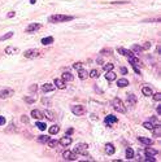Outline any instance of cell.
Here are the masks:
<instances>
[{"label":"cell","mask_w":161,"mask_h":162,"mask_svg":"<svg viewBox=\"0 0 161 162\" xmlns=\"http://www.w3.org/2000/svg\"><path fill=\"white\" fill-rule=\"evenodd\" d=\"M73 17L71 16H65V15H53L49 17V22L52 24H60V22H66V21H71Z\"/></svg>","instance_id":"obj_1"},{"label":"cell","mask_w":161,"mask_h":162,"mask_svg":"<svg viewBox=\"0 0 161 162\" xmlns=\"http://www.w3.org/2000/svg\"><path fill=\"white\" fill-rule=\"evenodd\" d=\"M112 105H113V108H115V110H117L118 113H126V107L124 105V102L121 101L118 97H116V99H113V101H112Z\"/></svg>","instance_id":"obj_2"},{"label":"cell","mask_w":161,"mask_h":162,"mask_svg":"<svg viewBox=\"0 0 161 162\" xmlns=\"http://www.w3.org/2000/svg\"><path fill=\"white\" fill-rule=\"evenodd\" d=\"M87 148H88V145H87V144H83V143L77 144V145H76V148H74V152H76L77 154H82V156H85L86 153H87Z\"/></svg>","instance_id":"obj_3"},{"label":"cell","mask_w":161,"mask_h":162,"mask_svg":"<svg viewBox=\"0 0 161 162\" xmlns=\"http://www.w3.org/2000/svg\"><path fill=\"white\" fill-rule=\"evenodd\" d=\"M25 57L26 58H35V57H39L40 56V51L39 49H27V51H25Z\"/></svg>","instance_id":"obj_4"},{"label":"cell","mask_w":161,"mask_h":162,"mask_svg":"<svg viewBox=\"0 0 161 162\" xmlns=\"http://www.w3.org/2000/svg\"><path fill=\"white\" fill-rule=\"evenodd\" d=\"M71 111H73V114H76V116H83V114L86 113V108L83 107V105H73V107H71Z\"/></svg>","instance_id":"obj_5"},{"label":"cell","mask_w":161,"mask_h":162,"mask_svg":"<svg viewBox=\"0 0 161 162\" xmlns=\"http://www.w3.org/2000/svg\"><path fill=\"white\" fill-rule=\"evenodd\" d=\"M13 93H15V91L12 88H3V90H0V99H8Z\"/></svg>","instance_id":"obj_6"},{"label":"cell","mask_w":161,"mask_h":162,"mask_svg":"<svg viewBox=\"0 0 161 162\" xmlns=\"http://www.w3.org/2000/svg\"><path fill=\"white\" fill-rule=\"evenodd\" d=\"M64 158L68 161H77L78 160V157H77V153L76 152H70V150H66V152H64Z\"/></svg>","instance_id":"obj_7"},{"label":"cell","mask_w":161,"mask_h":162,"mask_svg":"<svg viewBox=\"0 0 161 162\" xmlns=\"http://www.w3.org/2000/svg\"><path fill=\"white\" fill-rule=\"evenodd\" d=\"M40 27H42L40 24H30L29 26L26 27V33H34V31H37V30H39Z\"/></svg>","instance_id":"obj_8"},{"label":"cell","mask_w":161,"mask_h":162,"mask_svg":"<svg viewBox=\"0 0 161 162\" xmlns=\"http://www.w3.org/2000/svg\"><path fill=\"white\" fill-rule=\"evenodd\" d=\"M31 117L35 119H42V118H44V114H43V111L38 110V109H34V110H31Z\"/></svg>","instance_id":"obj_9"},{"label":"cell","mask_w":161,"mask_h":162,"mask_svg":"<svg viewBox=\"0 0 161 162\" xmlns=\"http://www.w3.org/2000/svg\"><path fill=\"white\" fill-rule=\"evenodd\" d=\"M127 104H129L130 107H134V105L137 104V96L133 93L127 95Z\"/></svg>","instance_id":"obj_10"},{"label":"cell","mask_w":161,"mask_h":162,"mask_svg":"<svg viewBox=\"0 0 161 162\" xmlns=\"http://www.w3.org/2000/svg\"><path fill=\"white\" fill-rule=\"evenodd\" d=\"M60 144L62 145V147H68V145L71 144V138L70 136H64V138L60 140Z\"/></svg>","instance_id":"obj_11"},{"label":"cell","mask_w":161,"mask_h":162,"mask_svg":"<svg viewBox=\"0 0 161 162\" xmlns=\"http://www.w3.org/2000/svg\"><path fill=\"white\" fill-rule=\"evenodd\" d=\"M129 62L133 66H138V65H140V61H139V58H137L134 55L129 56Z\"/></svg>","instance_id":"obj_12"},{"label":"cell","mask_w":161,"mask_h":162,"mask_svg":"<svg viewBox=\"0 0 161 162\" xmlns=\"http://www.w3.org/2000/svg\"><path fill=\"white\" fill-rule=\"evenodd\" d=\"M118 119H117V117H115V116H108V117H105V123L109 126V125H112V123H116Z\"/></svg>","instance_id":"obj_13"},{"label":"cell","mask_w":161,"mask_h":162,"mask_svg":"<svg viewBox=\"0 0 161 162\" xmlns=\"http://www.w3.org/2000/svg\"><path fill=\"white\" fill-rule=\"evenodd\" d=\"M105 152H107V154L108 156H112L113 153H115V145L113 144H107L105 145Z\"/></svg>","instance_id":"obj_14"},{"label":"cell","mask_w":161,"mask_h":162,"mask_svg":"<svg viewBox=\"0 0 161 162\" xmlns=\"http://www.w3.org/2000/svg\"><path fill=\"white\" fill-rule=\"evenodd\" d=\"M118 53H121V55H124V56H126V57H129V56H131V55H134L131 51H129V49H126V48H124V47H120L118 48Z\"/></svg>","instance_id":"obj_15"},{"label":"cell","mask_w":161,"mask_h":162,"mask_svg":"<svg viewBox=\"0 0 161 162\" xmlns=\"http://www.w3.org/2000/svg\"><path fill=\"white\" fill-rule=\"evenodd\" d=\"M43 91L44 92H51V91H53L55 88H56V86H53V84H51V83H46V84H43Z\"/></svg>","instance_id":"obj_16"},{"label":"cell","mask_w":161,"mask_h":162,"mask_svg":"<svg viewBox=\"0 0 161 162\" xmlns=\"http://www.w3.org/2000/svg\"><path fill=\"white\" fill-rule=\"evenodd\" d=\"M139 139V141L140 143H143V144H146V145H151L152 143H153V140H152V139H149V138H144V136H140V138H138Z\"/></svg>","instance_id":"obj_17"},{"label":"cell","mask_w":161,"mask_h":162,"mask_svg":"<svg viewBox=\"0 0 161 162\" xmlns=\"http://www.w3.org/2000/svg\"><path fill=\"white\" fill-rule=\"evenodd\" d=\"M74 79L73 74H70V73H64L62 74V80L64 82H71V80Z\"/></svg>","instance_id":"obj_18"},{"label":"cell","mask_w":161,"mask_h":162,"mask_svg":"<svg viewBox=\"0 0 161 162\" xmlns=\"http://www.w3.org/2000/svg\"><path fill=\"white\" fill-rule=\"evenodd\" d=\"M55 86H56L57 88H60V90H64L65 88V82H64L62 79H55Z\"/></svg>","instance_id":"obj_19"},{"label":"cell","mask_w":161,"mask_h":162,"mask_svg":"<svg viewBox=\"0 0 161 162\" xmlns=\"http://www.w3.org/2000/svg\"><path fill=\"white\" fill-rule=\"evenodd\" d=\"M152 131H153V136H155V138H160V135H161V126L156 125V126H153Z\"/></svg>","instance_id":"obj_20"},{"label":"cell","mask_w":161,"mask_h":162,"mask_svg":"<svg viewBox=\"0 0 161 162\" xmlns=\"http://www.w3.org/2000/svg\"><path fill=\"white\" fill-rule=\"evenodd\" d=\"M144 153H146V156H156L157 153H159V150H157V149H152V148H146Z\"/></svg>","instance_id":"obj_21"},{"label":"cell","mask_w":161,"mask_h":162,"mask_svg":"<svg viewBox=\"0 0 161 162\" xmlns=\"http://www.w3.org/2000/svg\"><path fill=\"white\" fill-rule=\"evenodd\" d=\"M105 78H107L109 82H112V80H115L116 79V73H113L112 70H109V71H107V74H105Z\"/></svg>","instance_id":"obj_22"},{"label":"cell","mask_w":161,"mask_h":162,"mask_svg":"<svg viewBox=\"0 0 161 162\" xmlns=\"http://www.w3.org/2000/svg\"><path fill=\"white\" fill-rule=\"evenodd\" d=\"M87 75H88V73H87V70H85V69L80 68L78 70V77L80 78V79H86V78H87Z\"/></svg>","instance_id":"obj_23"},{"label":"cell","mask_w":161,"mask_h":162,"mask_svg":"<svg viewBox=\"0 0 161 162\" xmlns=\"http://www.w3.org/2000/svg\"><path fill=\"white\" fill-rule=\"evenodd\" d=\"M117 86L118 87H126V86H129V80L125 79V78H121V79H118Z\"/></svg>","instance_id":"obj_24"},{"label":"cell","mask_w":161,"mask_h":162,"mask_svg":"<svg viewBox=\"0 0 161 162\" xmlns=\"http://www.w3.org/2000/svg\"><path fill=\"white\" fill-rule=\"evenodd\" d=\"M52 43H53V38H52V36H47V38L42 39V44H44V46H47V44H52Z\"/></svg>","instance_id":"obj_25"},{"label":"cell","mask_w":161,"mask_h":162,"mask_svg":"<svg viewBox=\"0 0 161 162\" xmlns=\"http://www.w3.org/2000/svg\"><path fill=\"white\" fill-rule=\"evenodd\" d=\"M59 131H60V127L57 126V125H53V126L49 127V134H51V135H55V134H57Z\"/></svg>","instance_id":"obj_26"},{"label":"cell","mask_w":161,"mask_h":162,"mask_svg":"<svg viewBox=\"0 0 161 162\" xmlns=\"http://www.w3.org/2000/svg\"><path fill=\"white\" fill-rule=\"evenodd\" d=\"M142 92H143V95H146V96H152V88H149V87H143L142 88Z\"/></svg>","instance_id":"obj_27"},{"label":"cell","mask_w":161,"mask_h":162,"mask_svg":"<svg viewBox=\"0 0 161 162\" xmlns=\"http://www.w3.org/2000/svg\"><path fill=\"white\" fill-rule=\"evenodd\" d=\"M43 114H44V117H47V118L49 119V121H52V119L55 118V114H53V111H51V110H46Z\"/></svg>","instance_id":"obj_28"},{"label":"cell","mask_w":161,"mask_h":162,"mask_svg":"<svg viewBox=\"0 0 161 162\" xmlns=\"http://www.w3.org/2000/svg\"><path fill=\"white\" fill-rule=\"evenodd\" d=\"M126 158H129V160L134 158V150H133L131 148H127L126 149Z\"/></svg>","instance_id":"obj_29"},{"label":"cell","mask_w":161,"mask_h":162,"mask_svg":"<svg viewBox=\"0 0 161 162\" xmlns=\"http://www.w3.org/2000/svg\"><path fill=\"white\" fill-rule=\"evenodd\" d=\"M47 144H48V147H49V148H55V147H57L59 141H57V140H51V139H49V140L47 141Z\"/></svg>","instance_id":"obj_30"},{"label":"cell","mask_w":161,"mask_h":162,"mask_svg":"<svg viewBox=\"0 0 161 162\" xmlns=\"http://www.w3.org/2000/svg\"><path fill=\"white\" fill-rule=\"evenodd\" d=\"M48 140H49V138H48V136H44V135H42V136H39V138H38V141H39V143H42V144L47 143Z\"/></svg>","instance_id":"obj_31"},{"label":"cell","mask_w":161,"mask_h":162,"mask_svg":"<svg viewBox=\"0 0 161 162\" xmlns=\"http://www.w3.org/2000/svg\"><path fill=\"white\" fill-rule=\"evenodd\" d=\"M142 51H143V48H142L140 46H137V44L133 46V52H135V53H140Z\"/></svg>","instance_id":"obj_32"},{"label":"cell","mask_w":161,"mask_h":162,"mask_svg":"<svg viewBox=\"0 0 161 162\" xmlns=\"http://www.w3.org/2000/svg\"><path fill=\"white\" fill-rule=\"evenodd\" d=\"M35 126L39 128L40 131H44V130H46V127H47L46 123H43V122H37V123H35Z\"/></svg>","instance_id":"obj_33"},{"label":"cell","mask_w":161,"mask_h":162,"mask_svg":"<svg viewBox=\"0 0 161 162\" xmlns=\"http://www.w3.org/2000/svg\"><path fill=\"white\" fill-rule=\"evenodd\" d=\"M13 36V33L10 31V33H8L7 35H3V36H0V42H3V40H7V39H10Z\"/></svg>","instance_id":"obj_34"},{"label":"cell","mask_w":161,"mask_h":162,"mask_svg":"<svg viewBox=\"0 0 161 162\" xmlns=\"http://www.w3.org/2000/svg\"><path fill=\"white\" fill-rule=\"evenodd\" d=\"M143 127L147 128V130H152V128H153V123H152V122H144Z\"/></svg>","instance_id":"obj_35"},{"label":"cell","mask_w":161,"mask_h":162,"mask_svg":"<svg viewBox=\"0 0 161 162\" xmlns=\"http://www.w3.org/2000/svg\"><path fill=\"white\" fill-rule=\"evenodd\" d=\"M13 52H17V48H15V47H8V48L5 49V53H7V55L13 53Z\"/></svg>","instance_id":"obj_36"},{"label":"cell","mask_w":161,"mask_h":162,"mask_svg":"<svg viewBox=\"0 0 161 162\" xmlns=\"http://www.w3.org/2000/svg\"><path fill=\"white\" fill-rule=\"evenodd\" d=\"M113 68H115V65H113V64H105V65H104V70L105 71L113 70Z\"/></svg>","instance_id":"obj_37"},{"label":"cell","mask_w":161,"mask_h":162,"mask_svg":"<svg viewBox=\"0 0 161 162\" xmlns=\"http://www.w3.org/2000/svg\"><path fill=\"white\" fill-rule=\"evenodd\" d=\"M25 101L29 102V104H33V102H35V97H27V96H25Z\"/></svg>","instance_id":"obj_38"},{"label":"cell","mask_w":161,"mask_h":162,"mask_svg":"<svg viewBox=\"0 0 161 162\" xmlns=\"http://www.w3.org/2000/svg\"><path fill=\"white\" fill-rule=\"evenodd\" d=\"M90 77H91V78L99 77V71H98V70H91V71H90Z\"/></svg>","instance_id":"obj_39"},{"label":"cell","mask_w":161,"mask_h":162,"mask_svg":"<svg viewBox=\"0 0 161 162\" xmlns=\"http://www.w3.org/2000/svg\"><path fill=\"white\" fill-rule=\"evenodd\" d=\"M21 122H24V123H29V117L27 116H21Z\"/></svg>","instance_id":"obj_40"},{"label":"cell","mask_w":161,"mask_h":162,"mask_svg":"<svg viewBox=\"0 0 161 162\" xmlns=\"http://www.w3.org/2000/svg\"><path fill=\"white\" fill-rule=\"evenodd\" d=\"M73 68L77 69V70H79V69L82 68V62H76V64H73Z\"/></svg>","instance_id":"obj_41"},{"label":"cell","mask_w":161,"mask_h":162,"mask_svg":"<svg viewBox=\"0 0 161 162\" xmlns=\"http://www.w3.org/2000/svg\"><path fill=\"white\" fill-rule=\"evenodd\" d=\"M153 100H156V101H160L161 100V93L159 92V93H155L153 95Z\"/></svg>","instance_id":"obj_42"},{"label":"cell","mask_w":161,"mask_h":162,"mask_svg":"<svg viewBox=\"0 0 161 162\" xmlns=\"http://www.w3.org/2000/svg\"><path fill=\"white\" fill-rule=\"evenodd\" d=\"M143 48V51H147V49H149L151 48V43H144V46L142 47Z\"/></svg>","instance_id":"obj_43"},{"label":"cell","mask_w":161,"mask_h":162,"mask_svg":"<svg viewBox=\"0 0 161 162\" xmlns=\"http://www.w3.org/2000/svg\"><path fill=\"white\" fill-rule=\"evenodd\" d=\"M37 90H38L37 84H33L31 87H30V91H31V92H37Z\"/></svg>","instance_id":"obj_44"},{"label":"cell","mask_w":161,"mask_h":162,"mask_svg":"<svg viewBox=\"0 0 161 162\" xmlns=\"http://www.w3.org/2000/svg\"><path fill=\"white\" fill-rule=\"evenodd\" d=\"M144 160H146V161H156V160H155V158H153V156H147V158H144Z\"/></svg>","instance_id":"obj_45"},{"label":"cell","mask_w":161,"mask_h":162,"mask_svg":"<svg viewBox=\"0 0 161 162\" xmlns=\"http://www.w3.org/2000/svg\"><path fill=\"white\" fill-rule=\"evenodd\" d=\"M4 123H5V118L3 116H0V126H3Z\"/></svg>","instance_id":"obj_46"},{"label":"cell","mask_w":161,"mask_h":162,"mask_svg":"<svg viewBox=\"0 0 161 162\" xmlns=\"http://www.w3.org/2000/svg\"><path fill=\"white\" fill-rule=\"evenodd\" d=\"M156 110H157V113H159L160 116H161V105H159V107L156 108Z\"/></svg>","instance_id":"obj_47"},{"label":"cell","mask_w":161,"mask_h":162,"mask_svg":"<svg viewBox=\"0 0 161 162\" xmlns=\"http://www.w3.org/2000/svg\"><path fill=\"white\" fill-rule=\"evenodd\" d=\"M42 102H43V104H49V100H47V99H43V100H42Z\"/></svg>","instance_id":"obj_48"},{"label":"cell","mask_w":161,"mask_h":162,"mask_svg":"<svg viewBox=\"0 0 161 162\" xmlns=\"http://www.w3.org/2000/svg\"><path fill=\"white\" fill-rule=\"evenodd\" d=\"M157 121V119H156V117H152V118H151V121H149V122H152V123H155V122H156Z\"/></svg>","instance_id":"obj_49"},{"label":"cell","mask_w":161,"mask_h":162,"mask_svg":"<svg viewBox=\"0 0 161 162\" xmlns=\"http://www.w3.org/2000/svg\"><path fill=\"white\" fill-rule=\"evenodd\" d=\"M121 71H122V74H126V73H127V70H126L125 68H122V69H121Z\"/></svg>","instance_id":"obj_50"},{"label":"cell","mask_w":161,"mask_h":162,"mask_svg":"<svg viewBox=\"0 0 161 162\" xmlns=\"http://www.w3.org/2000/svg\"><path fill=\"white\" fill-rule=\"evenodd\" d=\"M15 16V12H9V15H8V17H13Z\"/></svg>","instance_id":"obj_51"}]
</instances>
